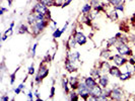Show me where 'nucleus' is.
I'll use <instances>...</instances> for the list:
<instances>
[{
  "label": "nucleus",
  "mask_w": 135,
  "mask_h": 101,
  "mask_svg": "<svg viewBox=\"0 0 135 101\" xmlns=\"http://www.w3.org/2000/svg\"><path fill=\"white\" fill-rule=\"evenodd\" d=\"M49 20L50 19H44V20H40V21H37L35 24L31 25V30H32V34L37 36L46 28V27L49 25Z\"/></svg>",
  "instance_id": "f257e3e1"
},
{
  "label": "nucleus",
  "mask_w": 135,
  "mask_h": 101,
  "mask_svg": "<svg viewBox=\"0 0 135 101\" xmlns=\"http://www.w3.org/2000/svg\"><path fill=\"white\" fill-rule=\"evenodd\" d=\"M49 74V69H48L47 65L45 62H43V64L40 65V68L38 70V73H37V76H36V79H35V82L37 84H40V82L44 78H46Z\"/></svg>",
  "instance_id": "f03ea898"
},
{
  "label": "nucleus",
  "mask_w": 135,
  "mask_h": 101,
  "mask_svg": "<svg viewBox=\"0 0 135 101\" xmlns=\"http://www.w3.org/2000/svg\"><path fill=\"white\" fill-rule=\"evenodd\" d=\"M76 91H77V93L81 98H83L84 100H88V97L90 96V89L86 86L84 81L80 82V84H79L78 88L76 89Z\"/></svg>",
  "instance_id": "7ed1b4c3"
},
{
  "label": "nucleus",
  "mask_w": 135,
  "mask_h": 101,
  "mask_svg": "<svg viewBox=\"0 0 135 101\" xmlns=\"http://www.w3.org/2000/svg\"><path fill=\"white\" fill-rule=\"evenodd\" d=\"M116 50L118 51V53L122 56H129V57H132V50L128 47L127 44H124V42H117L116 44Z\"/></svg>",
  "instance_id": "20e7f679"
},
{
  "label": "nucleus",
  "mask_w": 135,
  "mask_h": 101,
  "mask_svg": "<svg viewBox=\"0 0 135 101\" xmlns=\"http://www.w3.org/2000/svg\"><path fill=\"white\" fill-rule=\"evenodd\" d=\"M32 12H38V13L45 14L49 19H51V15H50V10L48 9L47 6H45L44 4H42L41 2H37L34 5L33 9H32Z\"/></svg>",
  "instance_id": "39448f33"
},
{
  "label": "nucleus",
  "mask_w": 135,
  "mask_h": 101,
  "mask_svg": "<svg viewBox=\"0 0 135 101\" xmlns=\"http://www.w3.org/2000/svg\"><path fill=\"white\" fill-rule=\"evenodd\" d=\"M102 93H103V88L100 84L99 85L97 84L95 87L90 89V96L88 97V100H99Z\"/></svg>",
  "instance_id": "423d86ee"
},
{
  "label": "nucleus",
  "mask_w": 135,
  "mask_h": 101,
  "mask_svg": "<svg viewBox=\"0 0 135 101\" xmlns=\"http://www.w3.org/2000/svg\"><path fill=\"white\" fill-rule=\"evenodd\" d=\"M123 98H124V92H123L121 87L116 85V87L112 88L110 99H112V100H122Z\"/></svg>",
  "instance_id": "0eeeda50"
},
{
  "label": "nucleus",
  "mask_w": 135,
  "mask_h": 101,
  "mask_svg": "<svg viewBox=\"0 0 135 101\" xmlns=\"http://www.w3.org/2000/svg\"><path fill=\"white\" fill-rule=\"evenodd\" d=\"M111 60L114 62V64H115L116 66H118V67H121V66H124L125 64H127L128 63V60L124 57V56H122V55H115V56H112V58H111Z\"/></svg>",
  "instance_id": "6e6552de"
},
{
  "label": "nucleus",
  "mask_w": 135,
  "mask_h": 101,
  "mask_svg": "<svg viewBox=\"0 0 135 101\" xmlns=\"http://www.w3.org/2000/svg\"><path fill=\"white\" fill-rule=\"evenodd\" d=\"M73 35H74L75 40H76V41H77V44H78V45L83 46V45H85V44H86L88 39H86V36L82 34L81 31H75L74 34H73Z\"/></svg>",
  "instance_id": "1a4fd4ad"
},
{
  "label": "nucleus",
  "mask_w": 135,
  "mask_h": 101,
  "mask_svg": "<svg viewBox=\"0 0 135 101\" xmlns=\"http://www.w3.org/2000/svg\"><path fill=\"white\" fill-rule=\"evenodd\" d=\"M111 65L109 64L107 61H104V62H101L100 65H99V70L101 71L102 75L103 74H108L111 70Z\"/></svg>",
  "instance_id": "9d476101"
},
{
  "label": "nucleus",
  "mask_w": 135,
  "mask_h": 101,
  "mask_svg": "<svg viewBox=\"0 0 135 101\" xmlns=\"http://www.w3.org/2000/svg\"><path fill=\"white\" fill-rule=\"evenodd\" d=\"M65 69L67 70L68 72L72 73V72H76L77 71V67L75 66L74 64H72L70 60L66 57V60H65Z\"/></svg>",
  "instance_id": "9b49d317"
},
{
  "label": "nucleus",
  "mask_w": 135,
  "mask_h": 101,
  "mask_svg": "<svg viewBox=\"0 0 135 101\" xmlns=\"http://www.w3.org/2000/svg\"><path fill=\"white\" fill-rule=\"evenodd\" d=\"M109 82H110V79H109V77L107 76V74H103L101 77L99 78V84H100L103 88L108 87Z\"/></svg>",
  "instance_id": "f8f14e48"
},
{
  "label": "nucleus",
  "mask_w": 135,
  "mask_h": 101,
  "mask_svg": "<svg viewBox=\"0 0 135 101\" xmlns=\"http://www.w3.org/2000/svg\"><path fill=\"white\" fill-rule=\"evenodd\" d=\"M67 58L70 60V62H71L72 64L75 65L76 62L79 60V58H80V54H79L78 52H75V53H68Z\"/></svg>",
  "instance_id": "ddd939ff"
},
{
  "label": "nucleus",
  "mask_w": 135,
  "mask_h": 101,
  "mask_svg": "<svg viewBox=\"0 0 135 101\" xmlns=\"http://www.w3.org/2000/svg\"><path fill=\"white\" fill-rule=\"evenodd\" d=\"M69 84H70L72 90H76L78 88V86H79V84H80V81H79V79L77 77H71L69 79Z\"/></svg>",
  "instance_id": "4468645a"
},
{
  "label": "nucleus",
  "mask_w": 135,
  "mask_h": 101,
  "mask_svg": "<svg viewBox=\"0 0 135 101\" xmlns=\"http://www.w3.org/2000/svg\"><path fill=\"white\" fill-rule=\"evenodd\" d=\"M110 75L111 76H113V77H116V78H119L120 76H121V71H120V69H119V67L118 66H112L111 67V70H110Z\"/></svg>",
  "instance_id": "2eb2a0df"
},
{
  "label": "nucleus",
  "mask_w": 135,
  "mask_h": 101,
  "mask_svg": "<svg viewBox=\"0 0 135 101\" xmlns=\"http://www.w3.org/2000/svg\"><path fill=\"white\" fill-rule=\"evenodd\" d=\"M84 83L86 84V86H88L89 89L94 88L95 85L98 84L97 81H95V79L94 78V77H91V76H89V77H88V78H85V79H84Z\"/></svg>",
  "instance_id": "dca6fc26"
},
{
  "label": "nucleus",
  "mask_w": 135,
  "mask_h": 101,
  "mask_svg": "<svg viewBox=\"0 0 135 101\" xmlns=\"http://www.w3.org/2000/svg\"><path fill=\"white\" fill-rule=\"evenodd\" d=\"M76 44H77V41H76V40H75L74 35H70L67 40V49L68 50H70V49H74L75 46H76Z\"/></svg>",
  "instance_id": "f3484780"
},
{
  "label": "nucleus",
  "mask_w": 135,
  "mask_h": 101,
  "mask_svg": "<svg viewBox=\"0 0 135 101\" xmlns=\"http://www.w3.org/2000/svg\"><path fill=\"white\" fill-rule=\"evenodd\" d=\"M17 30H18L17 34H20L30 33V31H28V26H27V24H25V23H21L20 26H18V29H17Z\"/></svg>",
  "instance_id": "a211bd4d"
},
{
  "label": "nucleus",
  "mask_w": 135,
  "mask_h": 101,
  "mask_svg": "<svg viewBox=\"0 0 135 101\" xmlns=\"http://www.w3.org/2000/svg\"><path fill=\"white\" fill-rule=\"evenodd\" d=\"M38 1L47 7L56 6V0H38Z\"/></svg>",
  "instance_id": "6ab92c4d"
},
{
  "label": "nucleus",
  "mask_w": 135,
  "mask_h": 101,
  "mask_svg": "<svg viewBox=\"0 0 135 101\" xmlns=\"http://www.w3.org/2000/svg\"><path fill=\"white\" fill-rule=\"evenodd\" d=\"M108 17L112 20V21H116V20H118V18H119V15H118L117 10L113 9L112 11H110V12L108 13Z\"/></svg>",
  "instance_id": "aec40b11"
},
{
  "label": "nucleus",
  "mask_w": 135,
  "mask_h": 101,
  "mask_svg": "<svg viewBox=\"0 0 135 101\" xmlns=\"http://www.w3.org/2000/svg\"><path fill=\"white\" fill-rule=\"evenodd\" d=\"M27 24H30V25H33V24H35V23L37 22V19H36V16H35V13H33V12H31V13H30L28 15H27Z\"/></svg>",
  "instance_id": "412c9836"
},
{
  "label": "nucleus",
  "mask_w": 135,
  "mask_h": 101,
  "mask_svg": "<svg viewBox=\"0 0 135 101\" xmlns=\"http://www.w3.org/2000/svg\"><path fill=\"white\" fill-rule=\"evenodd\" d=\"M91 10H93V6L90 5V3H86V4H84V6L82 7V9H81V13L88 14Z\"/></svg>",
  "instance_id": "4be33fe9"
},
{
  "label": "nucleus",
  "mask_w": 135,
  "mask_h": 101,
  "mask_svg": "<svg viewBox=\"0 0 135 101\" xmlns=\"http://www.w3.org/2000/svg\"><path fill=\"white\" fill-rule=\"evenodd\" d=\"M68 82H69V81H68L66 78H62V80H61V85H62V88L64 89V91H65V93H66V94H69Z\"/></svg>",
  "instance_id": "5701e85b"
},
{
  "label": "nucleus",
  "mask_w": 135,
  "mask_h": 101,
  "mask_svg": "<svg viewBox=\"0 0 135 101\" xmlns=\"http://www.w3.org/2000/svg\"><path fill=\"white\" fill-rule=\"evenodd\" d=\"M131 77H132V73H131L130 71H127V72L121 74V76L119 77V79L121 81H127V80H129Z\"/></svg>",
  "instance_id": "b1692460"
},
{
  "label": "nucleus",
  "mask_w": 135,
  "mask_h": 101,
  "mask_svg": "<svg viewBox=\"0 0 135 101\" xmlns=\"http://www.w3.org/2000/svg\"><path fill=\"white\" fill-rule=\"evenodd\" d=\"M90 76H91V77H94L95 79H99V78L102 76V73H101V71L99 70V68H97V69H93V70H91V72H90Z\"/></svg>",
  "instance_id": "393cba45"
},
{
  "label": "nucleus",
  "mask_w": 135,
  "mask_h": 101,
  "mask_svg": "<svg viewBox=\"0 0 135 101\" xmlns=\"http://www.w3.org/2000/svg\"><path fill=\"white\" fill-rule=\"evenodd\" d=\"M101 57L102 58H104V59H106V60H111V58H112V56H111V52L109 51V50H104L103 52L101 53Z\"/></svg>",
  "instance_id": "a878e982"
},
{
  "label": "nucleus",
  "mask_w": 135,
  "mask_h": 101,
  "mask_svg": "<svg viewBox=\"0 0 135 101\" xmlns=\"http://www.w3.org/2000/svg\"><path fill=\"white\" fill-rule=\"evenodd\" d=\"M69 99L70 100H78L79 99V95H78L77 92H75L74 90H73V92H71L69 94Z\"/></svg>",
  "instance_id": "bb28decb"
},
{
  "label": "nucleus",
  "mask_w": 135,
  "mask_h": 101,
  "mask_svg": "<svg viewBox=\"0 0 135 101\" xmlns=\"http://www.w3.org/2000/svg\"><path fill=\"white\" fill-rule=\"evenodd\" d=\"M109 4H111L112 6H116V5H119L124 3V0H108Z\"/></svg>",
  "instance_id": "cd10ccee"
},
{
  "label": "nucleus",
  "mask_w": 135,
  "mask_h": 101,
  "mask_svg": "<svg viewBox=\"0 0 135 101\" xmlns=\"http://www.w3.org/2000/svg\"><path fill=\"white\" fill-rule=\"evenodd\" d=\"M61 35H62V31H61V29H59V28L55 29L54 33H53V38H54V39H59Z\"/></svg>",
  "instance_id": "c85d7f7f"
},
{
  "label": "nucleus",
  "mask_w": 135,
  "mask_h": 101,
  "mask_svg": "<svg viewBox=\"0 0 135 101\" xmlns=\"http://www.w3.org/2000/svg\"><path fill=\"white\" fill-rule=\"evenodd\" d=\"M102 3V0H90V5L93 6V8L98 7Z\"/></svg>",
  "instance_id": "c756f323"
},
{
  "label": "nucleus",
  "mask_w": 135,
  "mask_h": 101,
  "mask_svg": "<svg viewBox=\"0 0 135 101\" xmlns=\"http://www.w3.org/2000/svg\"><path fill=\"white\" fill-rule=\"evenodd\" d=\"M114 9L115 10H120V11H122V12H124V10H125V5H124V3H122V4H119V5H116V6H114Z\"/></svg>",
  "instance_id": "7c9ffc66"
},
{
  "label": "nucleus",
  "mask_w": 135,
  "mask_h": 101,
  "mask_svg": "<svg viewBox=\"0 0 135 101\" xmlns=\"http://www.w3.org/2000/svg\"><path fill=\"white\" fill-rule=\"evenodd\" d=\"M18 69H20V68H18ZM18 69H17V70H18ZM17 70H15L13 73L10 75V84H11V85L13 84L14 81H15V75H16V72H17Z\"/></svg>",
  "instance_id": "2f4dec72"
},
{
  "label": "nucleus",
  "mask_w": 135,
  "mask_h": 101,
  "mask_svg": "<svg viewBox=\"0 0 135 101\" xmlns=\"http://www.w3.org/2000/svg\"><path fill=\"white\" fill-rule=\"evenodd\" d=\"M12 33H13V28H12V27H9L8 29H6V31L4 33V34H5L6 36H10V35L12 34Z\"/></svg>",
  "instance_id": "473e14b6"
},
{
  "label": "nucleus",
  "mask_w": 135,
  "mask_h": 101,
  "mask_svg": "<svg viewBox=\"0 0 135 101\" xmlns=\"http://www.w3.org/2000/svg\"><path fill=\"white\" fill-rule=\"evenodd\" d=\"M28 75H34L35 74V67H34V64L31 65V67L28 68Z\"/></svg>",
  "instance_id": "72a5a7b5"
},
{
  "label": "nucleus",
  "mask_w": 135,
  "mask_h": 101,
  "mask_svg": "<svg viewBox=\"0 0 135 101\" xmlns=\"http://www.w3.org/2000/svg\"><path fill=\"white\" fill-rule=\"evenodd\" d=\"M37 47H38V44H35L33 46V50H32V56L35 57L36 56V50H37Z\"/></svg>",
  "instance_id": "f704fd0d"
},
{
  "label": "nucleus",
  "mask_w": 135,
  "mask_h": 101,
  "mask_svg": "<svg viewBox=\"0 0 135 101\" xmlns=\"http://www.w3.org/2000/svg\"><path fill=\"white\" fill-rule=\"evenodd\" d=\"M34 96H35V94L32 91H30V92L27 93V98H28L30 100H34Z\"/></svg>",
  "instance_id": "c9c22d12"
},
{
  "label": "nucleus",
  "mask_w": 135,
  "mask_h": 101,
  "mask_svg": "<svg viewBox=\"0 0 135 101\" xmlns=\"http://www.w3.org/2000/svg\"><path fill=\"white\" fill-rule=\"evenodd\" d=\"M69 25V21H66V23L64 24V26L62 27V29H61V31H62V34H64L65 33V30L67 29V26Z\"/></svg>",
  "instance_id": "e433bc0d"
},
{
  "label": "nucleus",
  "mask_w": 135,
  "mask_h": 101,
  "mask_svg": "<svg viewBox=\"0 0 135 101\" xmlns=\"http://www.w3.org/2000/svg\"><path fill=\"white\" fill-rule=\"evenodd\" d=\"M8 11V8H5L4 6H1V9H0V15H3L4 12Z\"/></svg>",
  "instance_id": "4c0bfd02"
},
{
  "label": "nucleus",
  "mask_w": 135,
  "mask_h": 101,
  "mask_svg": "<svg viewBox=\"0 0 135 101\" xmlns=\"http://www.w3.org/2000/svg\"><path fill=\"white\" fill-rule=\"evenodd\" d=\"M55 95V87L54 86H52L51 88V92H50V98H53Z\"/></svg>",
  "instance_id": "58836bf2"
},
{
  "label": "nucleus",
  "mask_w": 135,
  "mask_h": 101,
  "mask_svg": "<svg viewBox=\"0 0 135 101\" xmlns=\"http://www.w3.org/2000/svg\"><path fill=\"white\" fill-rule=\"evenodd\" d=\"M0 100L1 101H8L9 100V97H8V95H3V96H1V97H0Z\"/></svg>",
  "instance_id": "ea45409f"
},
{
  "label": "nucleus",
  "mask_w": 135,
  "mask_h": 101,
  "mask_svg": "<svg viewBox=\"0 0 135 101\" xmlns=\"http://www.w3.org/2000/svg\"><path fill=\"white\" fill-rule=\"evenodd\" d=\"M72 1H73V0H66V1L64 2V4H63V6H62V7H66V6H68V5H69V4H70V3L72 2Z\"/></svg>",
  "instance_id": "a19ab883"
},
{
  "label": "nucleus",
  "mask_w": 135,
  "mask_h": 101,
  "mask_svg": "<svg viewBox=\"0 0 135 101\" xmlns=\"http://www.w3.org/2000/svg\"><path fill=\"white\" fill-rule=\"evenodd\" d=\"M14 92H15V94H20V92H21V89L20 87H17L16 89H14Z\"/></svg>",
  "instance_id": "79ce46f5"
},
{
  "label": "nucleus",
  "mask_w": 135,
  "mask_h": 101,
  "mask_svg": "<svg viewBox=\"0 0 135 101\" xmlns=\"http://www.w3.org/2000/svg\"><path fill=\"white\" fill-rule=\"evenodd\" d=\"M35 96H36V98H37L38 100H41L40 94H39V92H38V91H36V92H35Z\"/></svg>",
  "instance_id": "37998d69"
},
{
  "label": "nucleus",
  "mask_w": 135,
  "mask_h": 101,
  "mask_svg": "<svg viewBox=\"0 0 135 101\" xmlns=\"http://www.w3.org/2000/svg\"><path fill=\"white\" fill-rule=\"evenodd\" d=\"M7 38H8V36H6L5 34H3V36H2V39H1V40H2V41H4V40H6Z\"/></svg>",
  "instance_id": "c03bdc74"
},
{
  "label": "nucleus",
  "mask_w": 135,
  "mask_h": 101,
  "mask_svg": "<svg viewBox=\"0 0 135 101\" xmlns=\"http://www.w3.org/2000/svg\"><path fill=\"white\" fill-rule=\"evenodd\" d=\"M14 24H15V23H14V21H12V22H10V25H9V27H12V28H13Z\"/></svg>",
  "instance_id": "a18cd8bd"
},
{
  "label": "nucleus",
  "mask_w": 135,
  "mask_h": 101,
  "mask_svg": "<svg viewBox=\"0 0 135 101\" xmlns=\"http://www.w3.org/2000/svg\"><path fill=\"white\" fill-rule=\"evenodd\" d=\"M6 1L8 2V5L10 6V5H11V3H12V0H6Z\"/></svg>",
  "instance_id": "49530a36"
},
{
  "label": "nucleus",
  "mask_w": 135,
  "mask_h": 101,
  "mask_svg": "<svg viewBox=\"0 0 135 101\" xmlns=\"http://www.w3.org/2000/svg\"><path fill=\"white\" fill-rule=\"evenodd\" d=\"M134 71H135V65H134Z\"/></svg>",
  "instance_id": "de8ad7c7"
},
{
  "label": "nucleus",
  "mask_w": 135,
  "mask_h": 101,
  "mask_svg": "<svg viewBox=\"0 0 135 101\" xmlns=\"http://www.w3.org/2000/svg\"><path fill=\"white\" fill-rule=\"evenodd\" d=\"M133 57H134V58H135V55H133Z\"/></svg>",
  "instance_id": "09e8293b"
}]
</instances>
